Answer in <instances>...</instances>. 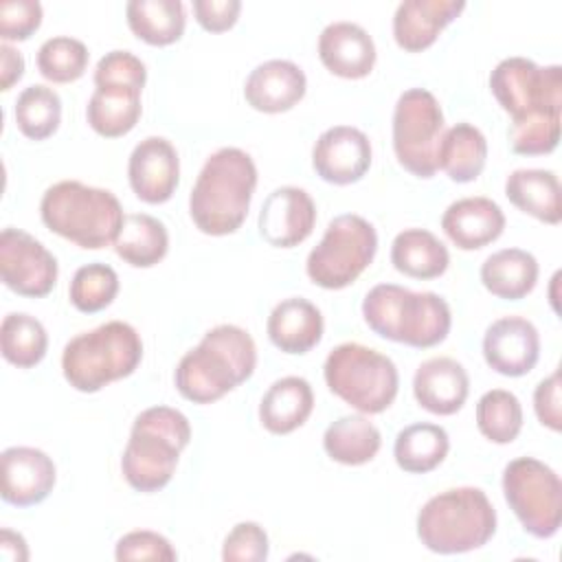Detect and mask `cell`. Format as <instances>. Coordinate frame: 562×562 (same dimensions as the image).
Here are the masks:
<instances>
[{
    "instance_id": "1",
    "label": "cell",
    "mask_w": 562,
    "mask_h": 562,
    "mask_svg": "<svg viewBox=\"0 0 562 562\" xmlns=\"http://www.w3.org/2000/svg\"><path fill=\"white\" fill-rule=\"evenodd\" d=\"M490 90L509 114V143L520 156L551 154L560 143L562 66L507 57L490 75Z\"/></svg>"
},
{
    "instance_id": "2",
    "label": "cell",
    "mask_w": 562,
    "mask_h": 562,
    "mask_svg": "<svg viewBox=\"0 0 562 562\" xmlns=\"http://www.w3.org/2000/svg\"><path fill=\"white\" fill-rule=\"evenodd\" d=\"M257 367L252 336L231 323L211 327L173 373L178 393L193 404H213L246 382Z\"/></svg>"
},
{
    "instance_id": "3",
    "label": "cell",
    "mask_w": 562,
    "mask_h": 562,
    "mask_svg": "<svg viewBox=\"0 0 562 562\" xmlns=\"http://www.w3.org/2000/svg\"><path fill=\"white\" fill-rule=\"evenodd\" d=\"M255 189L257 167L250 154L239 147H220L204 160L189 195L195 228L213 237L235 233L248 215Z\"/></svg>"
},
{
    "instance_id": "4",
    "label": "cell",
    "mask_w": 562,
    "mask_h": 562,
    "mask_svg": "<svg viewBox=\"0 0 562 562\" xmlns=\"http://www.w3.org/2000/svg\"><path fill=\"white\" fill-rule=\"evenodd\" d=\"M362 318L380 338L415 349L443 342L452 327V312L435 292H413L397 283L373 285L362 301Z\"/></svg>"
},
{
    "instance_id": "5",
    "label": "cell",
    "mask_w": 562,
    "mask_h": 562,
    "mask_svg": "<svg viewBox=\"0 0 562 562\" xmlns=\"http://www.w3.org/2000/svg\"><path fill=\"white\" fill-rule=\"evenodd\" d=\"M189 441L191 424L178 408L149 406L138 413L121 457V472L127 485L143 494L162 490L171 481L180 452Z\"/></svg>"
},
{
    "instance_id": "6",
    "label": "cell",
    "mask_w": 562,
    "mask_h": 562,
    "mask_svg": "<svg viewBox=\"0 0 562 562\" xmlns=\"http://www.w3.org/2000/svg\"><path fill=\"white\" fill-rule=\"evenodd\" d=\"M40 215L48 231L86 250L114 244L125 220L112 191L79 180H59L48 187L40 202Z\"/></svg>"
},
{
    "instance_id": "7",
    "label": "cell",
    "mask_w": 562,
    "mask_h": 562,
    "mask_svg": "<svg viewBox=\"0 0 562 562\" xmlns=\"http://www.w3.org/2000/svg\"><path fill=\"white\" fill-rule=\"evenodd\" d=\"M496 533V509L481 487H450L424 503L417 514V538L441 555L481 549Z\"/></svg>"
},
{
    "instance_id": "8",
    "label": "cell",
    "mask_w": 562,
    "mask_h": 562,
    "mask_svg": "<svg viewBox=\"0 0 562 562\" xmlns=\"http://www.w3.org/2000/svg\"><path fill=\"white\" fill-rule=\"evenodd\" d=\"M143 360L140 334L123 321H108L70 338L61 353L66 382L81 393H97L132 375Z\"/></svg>"
},
{
    "instance_id": "9",
    "label": "cell",
    "mask_w": 562,
    "mask_h": 562,
    "mask_svg": "<svg viewBox=\"0 0 562 562\" xmlns=\"http://www.w3.org/2000/svg\"><path fill=\"white\" fill-rule=\"evenodd\" d=\"M327 389L362 415L386 411L400 389L395 362L360 342L334 347L323 364Z\"/></svg>"
},
{
    "instance_id": "10",
    "label": "cell",
    "mask_w": 562,
    "mask_h": 562,
    "mask_svg": "<svg viewBox=\"0 0 562 562\" xmlns=\"http://www.w3.org/2000/svg\"><path fill=\"white\" fill-rule=\"evenodd\" d=\"M375 252L373 224L362 215L342 213L327 224L321 241L310 250L305 272L318 288L342 290L371 266Z\"/></svg>"
},
{
    "instance_id": "11",
    "label": "cell",
    "mask_w": 562,
    "mask_h": 562,
    "mask_svg": "<svg viewBox=\"0 0 562 562\" xmlns=\"http://www.w3.org/2000/svg\"><path fill=\"white\" fill-rule=\"evenodd\" d=\"M443 112L426 88H408L393 110V151L397 162L417 178H432L439 169Z\"/></svg>"
},
{
    "instance_id": "12",
    "label": "cell",
    "mask_w": 562,
    "mask_h": 562,
    "mask_svg": "<svg viewBox=\"0 0 562 562\" xmlns=\"http://www.w3.org/2000/svg\"><path fill=\"white\" fill-rule=\"evenodd\" d=\"M503 494L522 529L551 538L562 525V481L553 468L533 457H518L503 470Z\"/></svg>"
},
{
    "instance_id": "13",
    "label": "cell",
    "mask_w": 562,
    "mask_h": 562,
    "mask_svg": "<svg viewBox=\"0 0 562 562\" xmlns=\"http://www.w3.org/2000/svg\"><path fill=\"white\" fill-rule=\"evenodd\" d=\"M57 274L55 255L33 235L13 226L0 233V277L11 292L42 299L55 288Z\"/></svg>"
},
{
    "instance_id": "14",
    "label": "cell",
    "mask_w": 562,
    "mask_h": 562,
    "mask_svg": "<svg viewBox=\"0 0 562 562\" xmlns=\"http://www.w3.org/2000/svg\"><path fill=\"white\" fill-rule=\"evenodd\" d=\"M373 149L369 136L353 125H334L325 130L312 149L316 176L329 184H353L371 167Z\"/></svg>"
},
{
    "instance_id": "15",
    "label": "cell",
    "mask_w": 562,
    "mask_h": 562,
    "mask_svg": "<svg viewBox=\"0 0 562 562\" xmlns=\"http://www.w3.org/2000/svg\"><path fill=\"white\" fill-rule=\"evenodd\" d=\"M487 367L507 378L527 375L540 358V334L525 316H501L483 336Z\"/></svg>"
},
{
    "instance_id": "16",
    "label": "cell",
    "mask_w": 562,
    "mask_h": 562,
    "mask_svg": "<svg viewBox=\"0 0 562 562\" xmlns=\"http://www.w3.org/2000/svg\"><path fill=\"white\" fill-rule=\"evenodd\" d=\"M316 224V204L301 187H279L261 204L259 235L274 248L303 244Z\"/></svg>"
},
{
    "instance_id": "17",
    "label": "cell",
    "mask_w": 562,
    "mask_h": 562,
    "mask_svg": "<svg viewBox=\"0 0 562 562\" xmlns=\"http://www.w3.org/2000/svg\"><path fill=\"white\" fill-rule=\"evenodd\" d=\"M127 180L138 200L147 204L167 202L180 182V158L162 136L143 138L130 154Z\"/></svg>"
},
{
    "instance_id": "18",
    "label": "cell",
    "mask_w": 562,
    "mask_h": 562,
    "mask_svg": "<svg viewBox=\"0 0 562 562\" xmlns=\"http://www.w3.org/2000/svg\"><path fill=\"white\" fill-rule=\"evenodd\" d=\"M2 501L15 507L42 503L55 487L57 470L53 459L31 446H11L2 450Z\"/></svg>"
},
{
    "instance_id": "19",
    "label": "cell",
    "mask_w": 562,
    "mask_h": 562,
    "mask_svg": "<svg viewBox=\"0 0 562 562\" xmlns=\"http://www.w3.org/2000/svg\"><path fill=\"white\" fill-rule=\"evenodd\" d=\"M305 72L290 59H268L255 66L244 83L246 103L263 114L292 110L305 97Z\"/></svg>"
},
{
    "instance_id": "20",
    "label": "cell",
    "mask_w": 562,
    "mask_h": 562,
    "mask_svg": "<svg viewBox=\"0 0 562 562\" xmlns=\"http://www.w3.org/2000/svg\"><path fill=\"white\" fill-rule=\"evenodd\" d=\"M470 393V378L461 362L448 356L424 360L413 375V395L432 415H454Z\"/></svg>"
},
{
    "instance_id": "21",
    "label": "cell",
    "mask_w": 562,
    "mask_h": 562,
    "mask_svg": "<svg viewBox=\"0 0 562 562\" xmlns=\"http://www.w3.org/2000/svg\"><path fill=\"white\" fill-rule=\"evenodd\" d=\"M323 66L342 79H362L375 66L373 37L356 22H331L318 35Z\"/></svg>"
},
{
    "instance_id": "22",
    "label": "cell",
    "mask_w": 562,
    "mask_h": 562,
    "mask_svg": "<svg viewBox=\"0 0 562 562\" xmlns=\"http://www.w3.org/2000/svg\"><path fill=\"white\" fill-rule=\"evenodd\" d=\"M465 9L463 0H404L393 15L395 44L406 53H422Z\"/></svg>"
},
{
    "instance_id": "23",
    "label": "cell",
    "mask_w": 562,
    "mask_h": 562,
    "mask_svg": "<svg viewBox=\"0 0 562 562\" xmlns=\"http://www.w3.org/2000/svg\"><path fill=\"white\" fill-rule=\"evenodd\" d=\"M441 228L457 248L479 250L503 235L505 213L490 198H461L443 211Z\"/></svg>"
},
{
    "instance_id": "24",
    "label": "cell",
    "mask_w": 562,
    "mask_h": 562,
    "mask_svg": "<svg viewBox=\"0 0 562 562\" xmlns=\"http://www.w3.org/2000/svg\"><path fill=\"white\" fill-rule=\"evenodd\" d=\"M323 329L325 323L321 310L303 296H290L277 303L266 323L270 342L279 351L292 356L314 349L323 338Z\"/></svg>"
},
{
    "instance_id": "25",
    "label": "cell",
    "mask_w": 562,
    "mask_h": 562,
    "mask_svg": "<svg viewBox=\"0 0 562 562\" xmlns=\"http://www.w3.org/2000/svg\"><path fill=\"white\" fill-rule=\"evenodd\" d=\"M314 411V391L305 378L285 375L274 380L259 402V422L272 435H290Z\"/></svg>"
},
{
    "instance_id": "26",
    "label": "cell",
    "mask_w": 562,
    "mask_h": 562,
    "mask_svg": "<svg viewBox=\"0 0 562 562\" xmlns=\"http://www.w3.org/2000/svg\"><path fill=\"white\" fill-rule=\"evenodd\" d=\"M540 266L522 248H503L492 252L481 266L483 288L503 301L525 299L538 283Z\"/></svg>"
},
{
    "instance_id": "27",
    "label": "cell",
    "mask_w": 562,
    "mask_h": 562,
    "mask_svg": "<svg viewBox=\"0 0 562 562\" xmlns=\"http://www.w3.org/2000/svg\"><path fill=\"white\" fill-rule=\"evenodd\" d=\"M507 200L522 213L544 222L560 224V180L551 169H516L505 180Z\"/></svg>"
},
{
    "instance_id": "28",
    "label": "cell",
    "mask_w": 562,
    "mask_h": 562,
    "mask_svg": "<svg viewBox=\"0 0 562 562\" xmlns=\"http://www.w3.org/2000/svg\"><path fill=\"white\" fill-rule=\"evenodd\" d=\"M140 92L132 86H97L86 108L88 125L105 138L130 134L143 112Z\"/></svg>"
},
{
    "instance_id": "29",
    "label": "cell",
    "mask_w": 562,
    "mask_h": 562,
    "mask_svg": "<svg viewBox=\"0 0 562 562\" xmlns=\"http://www.w3.org/2000/svg\"><path fill=\"white\" fill-rule=\"evenodd\" d=\"M391 263L411 279H437L450 266V252L443 241L426 228H406L391 244Z\"/></svg>"
},
{
    "instance_id": "30",
    "label": "cell",
    "mask_w": 562,
    "mask_h": 562,
    "mask_svg": "<svg viewBox=\"0 0 562 562\" xmlns=\"http://www.w3.org/2000/svg\"><path fill=\"white\" fill-rule=\"evenodd\" d=\"M125 18L130 31L149 46L178 42L187 26V11L180 0H130Z\"/></svg>"
},
{
    "instance_id": "31",
    "label": "cell",
    "mask_w": 562,
    "mask_h": 562,
    "mask_svg": "<svg viewBox=\"0 0 562 562\" xmlns=\"http://www.w3.org/2000/svg\"><path fill=\"white\" fill-rule=\"evenodd\" d=\"M439 169L452 182H472L481 176L487 160V140L472 123H454L441 136Z\"/></svg>"
},
{
    "instance_id": "32",
    "label": "cell",
    "mask_w": 562,
    "mask_h": 562,
    "mask_svg": "<svg viewBox=\"0 0 562 562\" xmlns=\"http://www.w3.org/2000/svg\"><path fill=\"white\" fill-rule=\"evenodd\" d=\"M382 446V435L369 417L342 415L325 428L323 448L329 459L342 465L369 463Z\"/></svg>"
},
{
    "instance_id": "33",
    "label": "cell",
    "mask_w": 562,
    "mask_h": 562,
    "mask_svg": "<svg viewBox=\"0 0 562 562\" xmlns=\"http://www.w3.org/2000/svg\"><path fill=\"white\" fill-rule=\"evenodd\" d=\"M450 450L446 428L430 422H415L404 426L393 443L395 463L411 474H426L435 470Z\"/></svg>"
},
{
    "instance_id": "34",
    "label": "cell",
    "mask_w": 562,
    "mask_h": 562,
    "mask_svg": "<svg viewBox=\"0 0 562 562\" xmlns=\"http://www.w3.org/2000/svg\"><path fill=\"white\" fill-rule=\"evenodd\" d=\"M112 246L125 263L134 268H151L165 259L169 250V233L154 215L127 213Z\"/></svg>"
},
{
    "instance_id": "35",
    "label": "cell",
    "mask_w": 562,
    "mask_h": 562,
    "mask_svg": "<svg viewBox=\"0 0 562 562\" xmlns=\"http://www.w3.org/2000/svg\"><path fill=\"white\" fill-rule=\"evenodd\" d=\"M0 349L4 360L13 367L31 369L44 360L48 334L35 316L26 312H11L0 325Z\"/></svg>"
},
{
    "instance_id": "36",
    "label": "cell",
    "mask_w": 562,
    "mask_h": 562,
    "mask_svg": "<svg viewBox=\"0 0 562 562\" xmlns=\"http://www.w3.org/2000/svg\"><path fill=\"white\" fill-rule=\"evenodd\" d=\"M13 116L26 138L44 140L53 136L61 123V99L53 88L33 83L18 94Z\"/></svg>"
},
{
    "instance_id": "37",
    "label": "cell",
    "mask_w": 562,
    "mask_h": 562,
    "mask_svg": "<svg viewBox=\"0 0 562 562\" xmlns=\"http://www.w3.org/2000/svg\"><path fill=\"white\" fill-rule=\"evenodd\" d=\"M479 432L492 443H512L522 430L520 400L505 389H492L476 402Z\"/></svg>"
},
{
    "instance_id": "38",
    "label": "cell",
    "mask_w": 562,
    "mask_h": 562,
    "mask_svg": "<svg viewBox=\"0 0 562 562\" xmlns=\"http://www.w3.org/2000/svg\"><path fill=\"white\" fill-rule=\"evenodd\" d=\"M119 294V274L112 266L94 261L77 268L72 274L68 296L75 310L94 314L105 310Z\"/></svg>"
},
{
    "instance_id": "39",
    "label": "cell",
    "mask_w": 562,
    "mask_h": 562,
    "mask_svg": "<svg viewBox=\"0 0 562 562\" xmlns=\"http://www.w3.org/2000/svg\"><path fill=\"white\" fill-rule=\"evenodd\" d=\"M90 53L81 40L57 35L48 37L37 50V70L53 83H72L83 77Z\"/></svg>"
},
{
    "instance_id": "40",
    "label": "cell",
    "mask_w": 562,
    "mask_h": 562,
    "mask_svg": "<svg viewBox=\"0 0 562 562\" xmlns=\"http://www.w3.org/2000/svg\"><path fill=\"white\" fill-rule=\"evenodd\" d=\"M94 86H132L143 90L147 81V68L130 50L105 53L94 68Z\"/></svg>"
},
{
    "instance_id": "41",
    "label": "cell",
    "mask_w": 562,
    "mask_h": 562,
    "mask_svg": "<svg viewBox=\"0 0 562 562\" xmlns=\"http://www.w3.org/2000/svg\"><path fill=\"white\" fill-rule=\"evenodd\" d=\"M270 544L268 533L259 522L244 520L237 522L224 538L222 560L224 562H263L268 558Z\"/></svg>"
},
{
    "instance_id": "42",
    "label": "cell",
    "mask_w": 562,
    "mask_h": 562,
    "mask_svg": "<svg viewBox=\"0 0 562 562\" xmlns=\"http://www.w3.org/2000/svg\"><path fill=\"white\" fill-rule=\"evenodd\" d=\"M114 558L123 560H158V562H173L178 558L171 542L149 529H136L119 538Z\"/></svg>"
},
{
    "instance_id": "43",
    "label": "cell",
    "mask_w": 562,
    "mask_h": 562,
    "mask_svg": "<svg viewBox=\"0 0 562 562\" xmlns=\"http://www.w3.org/2000/svg\"><path fill=\"white\" fill-rule=\"evenodd\" d=\"M42 24V4L37 0H4L0 2V37L24 42Z\"/></svg>"
},
{
    "instance_id": "44",
    "label": "cell",
    "mask_w": 562,
    "mask_h": 562,
    "mask_svg": "<svg viewBox=\"0 0 562 562\" xmlns=\"http://www.w3.org/2000/svg\"><path fill=\"white\" fill-rule=\"evenodd\" d=\"M533 411L542 426L553 432L562 430V406H560V371L540 380L533 391Z\"/></svg>"
},
{
    "instance_id": "45",
    "label": "cell",
    "mask_w": 562,
    "mask_h": 562,
    "mask_svg": "<svg viewBox=\"0 0 562 562\" xmlns=\"http://www.w3.org/2000/svg\"><path fill=\"white\" fill-rule=\"evenodd\" d=\"M241 11L239 0H195L193 13L198 24L209 33H224L235 26Z\"/></svg>"
},
{
    "instance_id": "46",
    "label": "cell",
    "mask_w": 562,
    "mask_h": 562,
    "mask_svg": "<svg viewBox=\"0 0 562 562\" xmlns=\"http://www.w3.org/2000/svg\"><path fill=\"white\" fill-rule=\"evenodd\" d=\"M24 75V57L11 44H0V88L7 92Z\"/></svg>"
},
{
    "instance_id": "47",
    "label": "cell",
    "mask_w": 562,
    "mask_h": 562,
    "mask_svg": "<svg viewBox=\"0 0 562 562\" xmlns=\"http://www.w3.org/2000/svg\"><path fill=\"white\" fill-rule=\"evenodd\" d=\"M0 551L11 562L29 560V549H26L24 538L20 533L11 531V529H2L0 531Z\"/></svg>"
}]
</instances>
